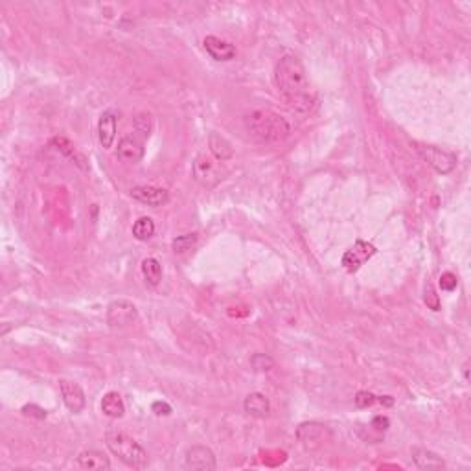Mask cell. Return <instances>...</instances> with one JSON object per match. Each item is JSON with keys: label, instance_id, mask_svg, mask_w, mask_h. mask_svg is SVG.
Listing matches in <instances>:
<instances>
[{"label": "cell", "instance_id": "obj_2", "mask_svg": "<svg viewBox=\"0 0 471 471\" xmlns=\"http://www.w3.org/2000/svg\"><path fill=\"white\" fill-rule=\"evenodd\" d=\"M245 131L260 144H280L291 133V125L284 116L273 111H252L243 120Z\"/></svg>", "mask_w": 471, "mask_h": 471}, {"label": "cell", "instance_id": "obj_18", "mask_svg": "<svg viewBox=\"0 0 471 471\" xmlns=\"http://www.w3.org/2000/svg\"><path fill=\"white\" fill-rule=\"evenodd\" d=\"M208 147H210L212 157L219 160V163H227V160H230L234 157L232 144L225 136L217 135V133H212L208 136Z\"/></svg>", "mask_w": 471, "mask_h": 471}, {"label": "cell", "instance_id": "obj_9", "mask_svg": "<svg viewBox=\"0 0 471 471\" xmlns=\"http://www.w3.org/2000/svg\"><path fill=\"white\" fill-rule=\"evenodd\" d=\"M219 160L206 153H201L199 157L195 158L194 163V177L197 183H201L203 186H214L217 181L221 179V174H219V166H217Z\"/></svg>", "mask_w": 471, "mask_h": 471}, {"label": "cell", "instance_id": "obj_20", "mask_svg": "<svg viewBox=\"0 0 471 471\" xmlns=\"http://www.w3.org/2000/svg\"><path fill=\"white\" fill-rule=\"evenodd\" d=\"M142 275H144V280H146L147 286H158L160 280H163V266L157 258H146L142 261Z\"/></svg>", "mask_w": 471, "mask_h": 471}, {"label": "cell", "instance_id": "obj_22", "mask_svg": "<svg viewBox=\"0 0 471 471\" xmlns=\"http://www.w3.org/2000/svg\"><path fill=\"white\" fill-rule=\"evenodd\" d=\"M133 131H136L138 135L144 138H149L151 135V114L149 113H138L133 122Z\"/></svg>", "mask_w": 471, "mask_h": 471}, {"label": "cell", "instance_id": "obj_21", "mask_svg": "<svg viewBox=\"0 0 471 471\" xmlns=\"http://www.w3.org/2000/svg\"><path fill=\"white\" fill-rule=\"evenodd\" d=\"M153 234H155V221H153L151 217H140V219H136L135 225H133V236H135L138 241H147V239L153 238Z\"/></svg>", "mask_w": 471, "mask_h": 471}, {"label": "cell", "instance_id": "obj_17", "mask_svg": "<svg viewBox=\"0 0 471 471\" xmlns=\"http://www.w3.org/2000/svg\"><path fill=\"white\" fill-rule=\"evenodd\" d=\"M245 412L252 418H266L271 411V403H269V398L261 392H252L245 398L243 401Z\"/></svg>", "mask_w": 471, "mask_h": 471}, {"label": "cell", "instance_id": "obj_13", "mask_svg": "<svg viewBox=\"0 0 471 471\" xmlns=\"http://www.w3.org/2000/svg\"><path fill=\"white\" fill-rule=\"evenodd\" d=\"M131 197L142 205L153 206V208H158V206L169 203V192L166 188H158V186H135L131 190Z\"/></svg>", "mask_w": 471, "mask_h": 471}, {"label": "cell", "instance_id": "obj_29", "mask_svg": "<svg viewBox=\"0 0 471 471\" xmlns=\"http://www.w3.org/2000/svg\"><path fill=\"white\" fill-rule=\"evenodd\" d=\"M52 142L57 146V149H59L61 153H65V155H68V157H74V146H72L71 142L66 140V138H54Z\"/></svg>", "mask_w": 471, "mask_h": 471}, {"label": "cell", "instance_id": "obj_25", "mask_svg": "<svg viewBox=\"0 0 471 471\" xmlns=\"http://www.w3.org/2000/svg\"><path fill=\"white\" fill-rule=\"evenodd\" d=\"M353 400H355V405H358L359 409H369V407H372L374 403H378V396H374L372 392H369V390H359Z\"/></svg>", "mask_w": 471, "mask_h": 471}, {"label": "cell", "instance_id": "obj_23", "mask_svg": "<svg viewBox=\"0 0 471 471\" xmlns=\"http://www.w3.org/2000/svg\"><path fill=\"white\" fill-rule=\"evenodd\" d=\"M250 364L256 372H269V370L275 369V361L273 358H269L267 353H256L250 358Z\"/></svg>", "mask_w": 471, "mask_h": 471}, {"label": "cell", "instance_id": "obj_28", "mask_svg": "<svg viewBox=\"0 0 471 471\" xmlns=\"http://www.w3.org/2000/svg\"><path fill=\"white\" fill-rule=\"evenodd\" d=\"M151 411L155 412L157 416H169V414L174 412V409H172V405H169L168 401L158 400V401H153Z\"/></svg>", "mask_w": 471, "mask_h": 471}, {"label": "cell", "instance_id": "obj_5", "mask_svg": "<svg viewBox=\"0 0 471 471\" xmlns=\"http://www.w3.org/2000/svg\"><path fill=\"white\" fill-rule=\"evenodd\" d=\"M105 319H107V324L114 330H124L138 322V309L131 300L118 298L107 306Z\"/></svg>", "mask_w": 471, "mask_h": 471}, {"label": "cell", "instance_id": "obj_30", "mask_svg": "<svg viewBox=\"0 0 471 471\" xmlns=\"http://www.w3.org/2000/svg\"><path fill=\"white\" fill-rule=\"evenodd\" d=\"M390 425V420L387 416H376L372 422H370V427H374L378 433H385Z\"/></svg>", "mask_w": 471, "mask_h": 471}, {"label": "cell", "instance_id": "obj_24", "mask_svg": "<svg viewBox=\"0 0 471 471\" xmlns=\"http://www.w3.org/2000/svg\"><path fill=\"white\" fill-rule=\"evenodd\" d=\"M197 234H185V236H177V238L174 239V243H172V247H174L175 252H185V250L192 249L195 243H197Z\"/></svg>", "mask_w": 471, "mask_h": 471}, {"label": "cell", "instance_id": "obj_11", "mask_svg": "<svg viewBox=\"0 0 471 471\" xmlns=\"http://www.w3.org/2000/svg\"><path fill=\"white\" fill-rule=\"evenodd\" d=\"M59 390L68 411L74 412V414H80L85 409L87 398H85L82 385L76 383V381H71V379H59Z\"/></svg>", "mask_w": 471, "mask_h": 471}, {"label": "cell", "instance_id": "obj_3", "mask_svg": "<svg viewBox=\"0 0 471 471\" xmlns=\"http://www.w3.org/2000/svg\"><path fill=\"white\" fill-rule=\"evenodd\" d=\"M105 444L114 456H118L129 468L144 470L149 462L146 450L124 431H109L105 434Z\"/></svg>", "mask_w": 471, "mask_h": 471}, {"label": "cell", "instance_id": "obj_14", "mask_svg": "<svg viewBox=\"0 0 471 471\" xmlns=\"http://www.w3.org/2000/svg\"><path fill=\"white\" fill-rule=\"evenodd\" d=\"M203 46L208 52L212 59L221 61V63H227V61H232L236 55H238V50L232 43L228 41H223V39L216 37V35H206L203 39Z\"/></svg>", "mask_w": 471, "mask_h": 471}, {"label": "cell", "instance_id": "obj_15", "mask_svg": "<svg viewBox=\"0 0 471 471\" xmlns=\"http://www.w3.org/2000/svg\"><path fill=\"white\" fill-rule=\"evenodd\" d=\"M76 464L80 470L87 471H107L111 470V461L109 456H105L102 451H82L76 459Z\"/></svg>", "mask_w": 471, "mask_h": 471}, {"label": "cell", "instance_id": "obj_1", "mask_svg": "<svg viewBox=\"0 0 471 471\" xmlns=\"http://www.w3.org/2000/svg\"><path fill=\"white\" fill-rule=\"evenodd\" d=\"M275 83L286 102L298 113H308L313 105V93L308 72L297 55H284L275 66Z\"/></svg>", "mask_w": 471, "mask_h": 471}, {"label": "cell", "instance_id": "obj_12", "mask_svg": "<svg viewBox=\"0 0 471 471\" xmlns=\"http://www.w3.org/2000/svg\"><path fill=\"white\" fill-rule=\"evenodd\" d=\"M118 111L107 109L103 111L100 120H98V138L102 144L103 149H111L116 138V131H118Z\"/></svg>", "mask_w": 471, "mask_h": 471}, {"label": "cell", "instance_id": "obj_27", "mask_svg": "<svg viewBox=\"0 0 471 471\" xmlns=\"http://www.w3.org/2000/svg\"><path fill=\"white\" fill-rule=\"evenodd\" d=\"M456 284H459V280H456V275H453V273H442V277H440V287H442V291H453L456 287Z\"/></svg>", "mask_w": 471, "mask_h": 471}, {"label": "cell", "instance_id": "obj_10", "mask_svg": "<svg viewBox=\"0 0 471 471\" xmlns=\"http://www.w3.org/2000/svg\"><path fill=\"white\" fill-rule=\"evenodd\" d=\"M185 468L195 471H214L217 468L216 455L206 445H192L185 455Z\"/></svg>", "mask_w": 471, "mask_h": 471}, {"label": "cell", "instance_id": "obj_19", "mask_svg": "<svg viewBox=\"0 0 471 471\" xmlns=\"http://www.w3.org/2000/svg\"><path fill=\"white\" fill-rule=\"evenodd\" d=\"M102 412L105 416L113 418V420H118V418H122L125 414V403L116 390H111V392L103 396Z\"/></svg>", "mask_w": 471, "mask_h": 471}, {"label": "cell", "instance_id": "obj_7", "mask_svg": "<svg viewBox=\"0 0 471 471\" xmlns=\"http://www.w3.org/2000/svg\"><path fill=\"white\" fill-rule=\"evenodd\" d=\"M146 140L147 138L133 131L131 135L124 136L118 142L116 157L124 164H138L144 158V153H146Z\"/></svg>", "mask_w": 471, "mask_h": 471}, {"label": "cell", "instance_id": "obj_26", "mask_svg": "<svg viewBox=\"0 0 471 471\" xmlns=\"http://www.w3.org/2000/svg\"><path fill=\"white\" fill-rule=\"evenodd\" d=\"M22 414H24V416L35 418V420H44V418H46V411H44L43 407L35 405V403H28V405L22 407Z\"/></svg>", "mask_w": 471, "mask_h": 471}, {"label": "cell", "instance_id": "obj_16", "mask_svg": "<svg viewBox=\"0 0 471 471\" xmlns=\"http://www.w3.org/2000/svg\"><path fill=\"white\" fill-rule=\"evenodd\" d=\"M412 461L416 464V468L425 471H440L445 470V462L442 461V456H438L434 451H429L425 447H412L411 451Z\"/></svg>", "mask_w": 471, "mask_h": 471}, {"label": "cell", "instance_id": "obj_6", "mask_svg": "<svg viewBox=\"0 0 471 471\" xmlns=\"http://www.w3.org/2000/svg\"><path fill=\"white\" fill-rule=\"evenodd\" d=\"M298 442L306 450H319L331 438V431L319 422H304L297 429Z\"/></svg>", "mask_w": 471, "mask_h": 471}, {"label": "cell", "instance_id": "obj_4", "mask_svg": "<svg viewBox=\"0 0 471 471\" xmlns=\"http://www.w3.org/2000/svg\"><path fill=\"white\" fill-rule=\"evenodd\" d=\"M412 146L418 151V155L431 166V168L440 175L451 174L456 168V155L451 151H445L442 147L429 146L422 142H412Z\"/></svg>", "mask_w": 471, "mask_h": 471}, {"label": "cell", "instance_id": "obj_8", "mask_svg": "<svg viewBox=\"0 0 471 471\" xmlns=\"http://www.w3.org/2000/svg\"><path fill=\"white\" fill-rule=\"evenodd\" d=\"M376 252H378V249H376L374 245L369 243V241H363V239H358L353 243V247H350L342 255L341 264L348 273H358L372 256H376Z\"/></svg>", "mask_w": 471, "mask_h": 471}]
</instances>
